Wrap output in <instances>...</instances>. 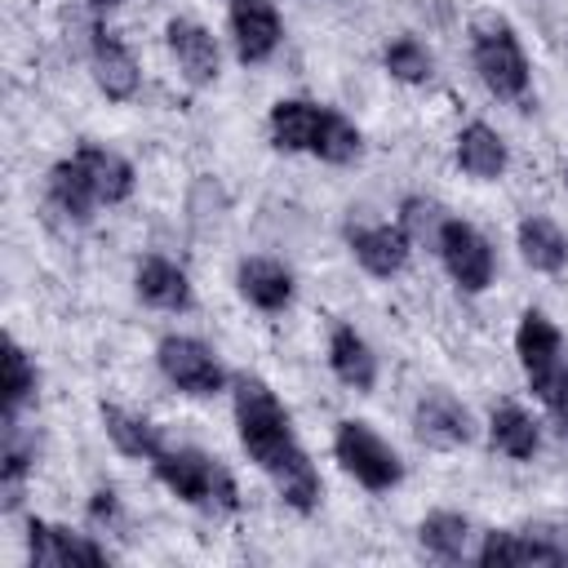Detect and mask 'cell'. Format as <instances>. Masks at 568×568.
I'll list each match as a JSON object with an SVG mask.
<instances>
[{"instance_id": "cell-32", "label": "cell", "mask_w": 568, "mask_h": 568, "mask_svg": "<svg viewBox=\"0 0 568 568\" xmlns=\"http://www.w3.org/2000/svg\"><path fill=\"white\" fill-rule=\"evenodd\" d=\"M93 4H98V9H111V4H120V0H93Z\"/></svg>"}, {"instance_id": "cell-24", "label": "cell", "mask_w": 568, "mask_h": 568, "mask_svg": "<svg viewBox=\"0 0 568 568\" xmlns=\"http://www.w3.org/2000/svg\"><path fill=\"white\" fill-rule=\"evenodd\" d=\"M102 426H106L111 444H115L124 457H146V462H155V453H160V430H155L146 417H133V413H124V408H115V404H102Z\"/></svg>"}, {"instance_id": "cell-12", "label": "cell", "mask_w": 568, "mask_h": 568, "mask_svg": "<svg viewBox=\"0 0 568 568\" xmlns=\"http://www.w3.org/2000/svg\"><path fill=\"white\" fill-rule=\"evenodd\" d=\"M169 49H173V58H178V67H182V75L191 84L217 80V44H213V36L200 22L173 18L169 22Z\"/></svg>"}, {"instance_id": "cell-30", "label": "cell", "mask_w": 568, "mask_h": 568, "mask_svg": "<svg viewBox=\"0 0 568 568\" xmlns=\"http://www.w3.org/2000/svg\"><path fill=\"white\" fill-rule=\"evenodd\" d=\"M89 515H93L98 524H115V519H120V506H115V493H111V488H102V493H93V501H89Z\"/></svg>"}, {"instance_id": "cell-10", "label": "cell", "mask_w": 568, "mask_h": 568, "mask_svg": "<svg viewBox=\"0 0 568 568\" xmlns=\"http://www.w3.org/2000/svg\"><path fill=\"white\" fill-rule=\"evenodd\" d=\"M231 36L240 62H262L280 44V13L271 0H231Z\"/></svg>"}, {"instance_id": "cell-26", "label": "cell", "mask_w": 568, "mask_h": 568, "mask_svg": "<svg viewBox=\"0 0 568 568\" xmlns=\"http://www.w3.org/2000/svg\"><path fill=\"white\" fill-rule=\"evenodd\" d=\"M315 155L328 160V164H351V160L359 155V129H355L342 111H328V106H324L320 138H315Z\"/></svg>"}, {"instance_id": "cell-19", "label": "cell", "mask_w": 568, "mask_h": 568, "mask_svg": "<svg viewBox=\"0 0 568 568\" xmlns=\"http://www.w3.org/2000/svg\"><path fill=\"white\" fill-rule=\"evenodd\" d=\"M75 160L84 164V173H89V182H93V191H98L102 204H115V200H124V195L133 191V169H129L124 155L84 142V146L75 151Z\"/></svg>"}, {"instance_id": "cell-8", "label": "cell", "mask_w": 568, "mask_h": 568, "mask_svg": "<svg viewBox=\"0 0 568 568\" xmlns=\"http://www.w3.org/2000/svg\"><path fill=\"white\" fill-rule=\"evenodd\" d=\"M413 430L430 448H462L470 444V413L448 390H426L413 408Z\"/></svg>"}, {"instance_id": "cell-15", "label": "cell", "mask_w": 568, "mask_h": 568, "mask_svg": "<svg viewBox=\"0 0 568 568\" xmlns=\"http://www.w3.org/2000/svg\"><path fill=\"white\" fill-rule=\"evenodd\" d=\"M320 120H324V106L302 102V98H284L271 106V138L280 151H315Z\"/></svg>"}, {"instance_id": "cell-31", "label": "cell", "mask_w": 568, "mask_h": 568, "mask_svg": "<svg viewBox=\"0 0 568 568\" xmlns=\"http://www.w3.org/2000/svg\"><path fill=\"white\" fill-rule=\"evenodd\" d=\"M546 404H550V408H555V417L568 426V368H559V377H555V386H550Z\"/></svg>"}, {"instance_id": "cell-4", "label": "cell", "mask_w": 568, "mask_h": 568, "mask_svg": "<svg viewBox=\"0 0 568 568\" xmlns=\"http://www.w3.org/2000/svg\"><path fill=\"white\" fill-rule=\"evenodd\" d=\"M333 448H337V462H342L364 488H373V493L395 488L399 475H404L395 448H390L377 430H368L364 422H342L337 435H333Z\"/></svg>"}, {"instance_id": "cell-6", "label": "cell", "mask_w": 568, "mask_h": 568, "mask_svg": "<svg viewBox=\"0 0 568 568\" xmlns=\"http://www.w3.org/2000/svg\"><path fill=\"white\" fill-rule=\"evenodd\" d=\"M155 359H160L164 377L178 390H186V395H217L222 382H226L222 368H217V359H213V351L200 346L195 337H164L160 351H155Z\"/></svg>"}, {"instance_id": "cell-17", "label": "cell", "mask_w": 568, "mask_h": 568, "mask_svg": "<svg viewBox=\"0 0 568 568\" xmlns=\"http://www.w3.org/2000/svg\"><path fill=\"white\" fill-rule=\"evenodd\" d=\"M240 293L257 306V311H284L293 297V280L280 262L271 257H244L240 262Z\"/></svg>"}, {"instance_id": "cell-11", "label": "cell", "mask_w": 568, "mask_h": 568, "mask_svg": "<svg viewBox=\"0 0 568 568\" xmlns=\"http://www.w3.org/2000/svg\"><path fill=\"white\" fill-rule=\"evenodd\" d=\"M93 80L115 102L133 98V89H138V62L124 49V40L106 27H93Z\"/></svg>"}, {"instance_id": "cell-14", "label": "cell", "mask_w": 568, "mask_h": 568, "mask_svg": "<svg viewBox=\"0 0 568 568\" xmlns=\"http://www.w3.org/2000/svg\"><path fill=\"white\" fill-rule=\"evenodd\" d=\"M568 546H555L550 537H524V532H488L479 546V564H564Z\"/></svg>"}, {"instance_id": "cell-20", "label": "cell", "mask_w": 568, "mask_h": 568, "mask_svg": "<svg viewBox=\"0 0 568 568\" xmlns=\"http://www.w3.org/2000/svg\"><path fill=\"white\" fill-rule=\"evenodd\" d=\"M49 200L67 217H75V222H89V209L102 204L98 191H93V182H89V173H84V164L75 155L62 160V164H53V173H49Z\"/></svg>"}, {"instance_id": "cell-3", "label": "cell", "mask_w": 568, "mask_h": 568, "mask_svg": "<svg viewBox=\"0 0 568 568\" xmlns=\"http://www.w3.org/2000/svg\"><path fill=\"white\" fill-rule=\"evenodd\" d=\"M470 31H475V71H479V80L497 98H524V89H528V58H524L510 22L497 18V13H479Z\"/></svg>"}, {"instance_id": "cell-16", "label": "cell", "mask_w": 568, "mask_h": 568, "mask_svg": "<svg viewBox=\"0 0 568 568\" xmlns=\"http://www.w3.org/2000/svg\"><path fill=\"white\" fill-rule=\"evenodd\" d=\"M328 364L355 390H373V382H377V359H373L368 342L351 324H337L333 328V337H328Z\"/></svg>"}, {"instance_id": "cell-9", "label": "cell", "mask_w": 568, "mask_h": 568, "mask_svg": "<svg viewBox=\"0 0 568 568\" xmlns=\"http://www.w3.org/2000/svg\"><path fill=\"white\" fill-rule=\"evenodd\" d=\"M27 550H31L36 564H49V568H75V564H106L111 559L98 541H89L71 528L40 524V519L27 524Z\"/></svg>"}, {"instance_id": "cell-5", "label": "cell", "mask_w": 568, "mask_h": 568, "mask_svg": "<svg viewBox=\"0 0 568 568\" xmlns=\"http://www.w3.org/2000/svg\"><path fill=\"white\" fill-rule=\"evenodd\" d=\"M439 257H444V266H448V275L466 288V293H479V288H488L493 284V248H488V240L470 226V222H457V217H448L444 226H439Z\"/></svg>"}, {"instance_id": "cell-7", "label": "cell", "mask_w": 568, "mask_h": 568, "mask_svg": "<svg viewBox=\"0 0 568 568\" xmlns=\"http://www.w3.org/2000/svg\"><path fill=\"white\" fill-rule=\"evenodd\" d=\"M559 346H564V337H559V328L541 311H528L519 320L515 351H519V364H524V373H528V382H532V390L541 399L550 395V386L559 377Z\"/></svg>"}, {"instance_id": "cell-1", "label": "cell", "mask_w": 568, "mask_h": 568, "mask_svg": "<svg viewBox=\"0 0 568 568\" xmlns=\"http://www.w3.org/2000/svg\"><path fill=\"white\" fill-rule=\"evenodd\" d=\"M235 426H240V444L244 453L271 475V484L280 488V497L293 510H315L320 501V475L306 457V448L297 444L284 404L275 399V390L262 377H235Z\"/></svg>"}, {"instance_id": "cell-21", "label": "cell", "mask_w": 568, "mask_h": 568, "mask_svg": "<svg viewBox=\"0 0 568 568\" xmlns=\"http://www.w3.org/2000/svg\"><path fill=\"white\" fill-rule=\"evenodd\" d=\"M488 439H493L497 453H506V457H515V462H528V457L537 453V444H541L537 422H532L519 404H501V408H493Z\"/></svg>"}, {"instance_id": "cell-23", "label": "cell", "mask_w": 568, "mask_h": 568, "mask_svg": "<svg viewBox=\"0 0 568 568\" xmlns=\"http://www.w3.org/2000/svg\"><path fill=\"white\" fill-rule=\"evenodd\" d=\"M519 253L532 271H559L568 262V240L550 217H524L519 222Z\"/></svg>"}, {"instance_id": "cell-13", "label": "cell", "mask_w": 568, "mask_h": 568, "mask_svg": "<svg viewBox=\"0 0 568 568\" xmlns=\"http://www.w3.org/2000/svg\"><path fill=\"white\" fill-rule=\"evenodd\" d=\"M351 248L364 271L395 275L408 262V231L404 226H359V231H351Z\"/></svg>"}, {"instance_id": "cell-2", "label": "cell", "mask_w": 568, "mask_h": 568, "mask_svg": "<svg viewBox=\"0 0 568 568\" xmlns=\"http://www.w3.org/2000/svg\"><path fill=\"white\" fill-rule=\"evenodd\" d=\"M155 475H160V484L169 493H178L191 506L235 510V484H231V475L213 457H204L200 448H160L155 453Z\"/></svg>"}, {"instance_id": "cell-27", "label": "cell", "mask_w": 568, "mask_h": 568, "mask_svg": "<svg viewBox=\"0 0 568 568\" xmlns=\"http://www.w3.org/2000/svg\"><path fill=\"white\" fill-rule=\"evenodd\" d=\"M36 395V364L27 359V351L9 337L4 342V417H18V408Z\"/></svg>"}, {"instance_id": "cell-18", "label": "cell", "mask_w": 568, "mask_h": 568, "mask_svg": "<svg viewBox=\"0 0 568 568\" xmlns=\"http://www.w3.org/2000/svg\"><path fill=\"white\" fill-rule=\"evenodd\" d=\"M133 284H138V297L151 302V306H160V311H186V306H191V284H186V275H182L173 262H164V257H146V262L138 266Z\"/></svg>"}, {"instance_id": "cell-29", "label": "cell", "mask_w": 568, "mask_h": 568, "mask_svg": "<svg viewBox=\"0 0 568 568\" xmlns=\"http://www.w3.org/2000/svg\"><path fill=\"white\" fill-rule=\"evenodd\" d=\"M448 217H444V209L439 204H430V200H404V231L408 235H430V240H439V226H444Z\"/></svg>"}, {"instance_id": "cell-33", "label": "cell", "mask_w": 568, "mask_h": 568, "mask_svg": "<svg viewBox=\"0 0 568 568\" xmlns=\"http://www.w3.org/2000/svg\"><path fill=\"white\" fill-rule=\"evenodd\" d=\"M564 182H568V169H564Z\"/></svg>"}, {"instance_id": "cell-25", "label": "cell", "mask_w": 568, "mask_h": 568, "mask_svg": "<svg viewBox=\"0 0 568 568\" xmlns=\"http://www.w3.org/2000/svg\"><path fill=\"white\" fill-rule=\"evenodd\" d=\"M417 537H422V546H426L430 555H439V559H462L466 537H470V524H466L462 515H453V510H435V515L422 519Z\"/></svg>"}, {"instance_id": "cell-22", "label": "cell", "mask_w": 568, "mask_h": 568, "mask_svg": "<svg viewBox=\"0 0 568 568\" xmlns=\"http://www.w3.org/2000/svg\"><path fill=\"white\" fill-rule=\"evenodd\" d=\"M457 164L470 173V178H501L506 169V146L501 138L488 129V124H466L457 133Z\"/></svg>"}, {"instance_id": "cell-28", "label": "cell", "mask_w": 568, "mask_h": 568, "mask_svg": "<svg viewBox=\"0 0 568 568\" xmlns=\"http://www.w3.org/2000/svg\"><path fill=\"white\" fill-rule=\"evenodd\" d=\"M386 71L404 84H426L430 80V53L426 44H417L413 36H399L395 44H386Z\"/></svg>"}]
</instances>
